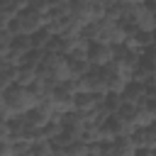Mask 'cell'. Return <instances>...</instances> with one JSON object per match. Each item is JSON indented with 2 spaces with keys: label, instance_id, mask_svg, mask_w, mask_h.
<instances>
[{
  "label": "cell",
  "instance_id": "cell-1",
  "mask_svg": "<svg viewBox=\"0 0 156 156\" xmlns=\"http://www.w3.org/2000/svg\"><path fill=\"white\" fill-rule=\"evenodd\" d=\"M39 107V95L27 85H12L0 95V117L2 122H12L17 115H29Z\"/></svg>",
  "mask_w": 156,
  "mask_h": 156
},
{
  "label": "cell",
  "instance_id": "cell-2",
  "mask_svg": "<svg viewBox=\"0 0 156 156\" xmlns=\"http://www.w3.org/2000/svg\"><path fill=\"white\" fill-rule=\"evenodd\" d=\"M46 20H49V15H41V12H37V10L27 7V10H22V12L12 20L10 27L15 29L17 37H34V34H39L41 29H46Z\"/></svg>",
  "mask_w": 156,
  "mask_h": 156
},
{
  "label": "cell",
  "instance_id": "cell-3",
  "mask_svg": "<svg viewBox=\"0 0 156 156\" xmlns=\"http://www.w3.org/2000/svg\"><path fill=\"white\" fill-rule=\"evenodd\" d=\"M117 58V46L115 44H93L90 46V61L95 68H107Z\"/></svg>",
  "mask_w": 156,
  "mask_h": 156
},
{
  "label": "cell",
  "instance_id": "cell-4",
  "mask_svg": "<svg viewBox=\"0 0 156 156\" xmlns=\"http://www.w3.org/2000/svg\"><path fill=\"white\" fill-rule=\"evenodd\" d=\"M76 27H80V24H78V20H76L73 15H49V20H46V29H49L54 37H61V34L76 29ZM80 29H83V27H80Z\"/></svg>",
  "mask_w": 156,
  "mask_h": 156
},
{
  "label": "cell",
  "instance_id": "cell-5",
  "mask_svg": "<svg viewBox=\"0 0 156 156\" xmlns=\"http://www.w3.org/2000/svg\"><path fill=\"white\" fill-rule=\"evenodd\" d=\"M149 85H144V83H129L127 85V90L122 93V98H124V105H132V107H144L146 102H149Z\"/></svg>",
  "mask_w": 156,
  "mask_h": 156
},
{
  "label": "cell",
  "instance_id": "cell-6",
  "mask_svg": "<svg viewBox=\"0 0 156 156\" xmlns=\"http://www.w3.org/2000/svg\"><path fill=\"white\" fill-rule=\"evenodd\" d=\"M110 129L115 132V136L119 139V136H132L139 127H136V122L132 119V117H127V115H122V112H115L112 117H110Z\"/></svg>",
  "mask_w": 156,
  "mask_h": 156
},
{
  "label": "cell",
  "instance_id": "cell-7",
  "mask_svg": "<svg viewBox=\"0 0 156 156\" xmlns=\"http://www.w3.org/2000/svg\"><path fill=\"white\" fill-rule=\"evenodd\" d=\"M139 32H156V5L149 0V2H144L141 5V12H139V17L132 22Z\"/></svg>",
  "mask_w": 156,
  "mask_h": 156
},
{
  "label": "cell",
  "instance_id": "cell-8",
  "mask_svg": "<svg viewBox=\"0 0 156 156\" xmlns=\"http://www.w3.org/2000/svg\"><path fill=\"white\" fill-rule=\"evenodd\" d=\"M105 102V95H95V93H78L76 95V112L88 115L93 110H98Z\"/></svg>",
  "mask_w": 156,
  "mask_h": 156
},
{
  "label": "cell",
  "instance_id": "cell-9",
  "mask_svg": "<svg viewBox=\"0 0 156 156\" xmlns=\"http://www.w3.org/2000/svg\"><path fill=\"white\" fill-rule=\"evenodd\" d=\"M132 139L136 149H156V127H139Z\"/></svg>",
  "mask_w": 156,
  "mask_h": 156
},
{
  "label": "cell",
  "instance_id": "cell-10",
  "mask_svg": "<svg viewBox=\"0 0 156 156\" xmlns=\"http://www.w3.org/2000/svg\"><path fill=\"white\" fill-rule=\"evenodd\" d=\"M105 71V80H107V90L110 93H124L127 90V85H129V80L127 78H122L117 71H112V68H102Z\"/></svg>",
  "mask_w": 156,
  "mask_h": 156
},
{
  "label": "cell",
  "instance_id": "cell-11",
  "mask_svg": "<svg viewBox=\"0 0 156 156\" xmlns=\"http://www.w3.org/2000/svg\"><path fill=\"white\" fill-rule=\"evenodd\" d=\"M85 117V124L88 127H105L107 122H110V117H112V112L105 107V102L98 107V110H93V112H88V115H83Z\"/></svg>",
  "mask_w": 156,
  "mask_h": 156
},
{
  "label": "cell",
  "instance_id": "cell-12",
  "mask_svg": "<svg viewBox=\"0 0 156 156\" xmlns=\"http://www.w3.org/2000/svg\"><path fill=\"white\" fill-rule=\"evenodd\" d=\"M136 146L132 136H119L112 141V156H136Z\"/></svg>",
  "mask_w": 156,
  "mask_h": 156
},
{
  "label": "cell",
  "instance_id": "cell-13",
  "mask_svg": "<svg viewBox=\"0 0 156 156\" xmlns=\"http://www.w3.org/2000/svg\"><path fill=\"white\" fill-rule=\"evenodd\" d=\"M37 78H39V71L24 63V66H17V83H15V85H27V88H32Z\"/></svg>",
  "mask_w": 156,
  "mask_h": 156
},
{
  "label": "cell",
  "instance_id": "cell-14",
  "mask_svg": "<svg viewBox=\"0 0 156 156\" xmlns=\"http://www.w3.org/2000/svg\"><path fill=\"white\" fill-rule=\"evenodd\" d=\"M134 122H136V127H154V124H156V112H154L149 105L136 107V112H134Z\"/></svg>",
  "mask_w": 156,
  "mask_h": 156
},
{
  "label": "cell",
  "instance_id": "cell-15",
  "mask_svg": "<svg viewBox=\"0 0 156 156\" xmlns=\"http://www.w3.org/2000/svg\"><path fill=\"white\" fill-rule=\"evenodd\" d=\"M17 83V66H0V90H7Z\"/></svg>",
  "mask_w": 156,
  "mask_h": 156
},
{
  "label": "cell",
  "instance_id": "cell-16",
  "mask_svg": "<svg viewBox=\"0 0 156 156\" xmlns=\"http://www.w3.org/2000/svg\"><path fill=\"white\" fill-rule=\"evenodd\" d=\"M93 68H95V66H93L90 58H83V61H73V58H71V78H83V76H88Z\"/></svg>",
  "mask_w": 156,
  "mask_h": 156
},
{
  "label": "cell",
  "instance_id": "cell-17",
  "mask_svg": "<svg viewBox=\"0 0 156 156\" xmlns=\"http://www.w3.org/2000/svg\"><path fill=\"white\" fill-rule=\"evenodd\" d=\"M151 78H154V68H151L146 61H141V66L134 71V80H132V83H144V85H149Z\"/></svg>",
  "mask_w": 156,
  "mask_h": 156
},
{
  "label": "cell",
  "instance_id": "cell-18",
  "mask_svg": "<svg viewBox=\"0 0 156 156\" xmlns=\"http://www.w3.org/2000/svg\"><path fill=\"white\" fill-rule=\"evenodd\" d=\"M105 107L115 115V112H119V110L124 107V98H122L119 93H107V95H105Z\"/></svg>",
  "mask_w": 156,
  "mask_h": 156
},
{
  "label": "cell",
  "instance_id": "cell-19",
  "mask_svg": "<svg viewBox=\"0 0 156 156\" xmlns=\"http://www.w3.org/2000/svg\"><path fill=\"white\" fill-rule=\"evenodd\" d=\"M51 39H54V34L49 29H41L39 34H34V49L37 51H46L49 44H51Z\"/></svg>",
  "mask_w": 156,
  "mask_h": 156
},
{
  "label": "cell",
  "instance_id": "cell-20",
  "mask_svg": "<svg viewBox=\"0 0 156 156\" xmlns=\"http://www.w3.org/2000/svg\"><path fill=\"white\" fill-rule=\"evenodd\" d=\"M29 7L41 15H51V0H29Z\"/></svg>",
  "mask_w": 156,
  "mask_h": 156
},
{
  "label": "cell",
  "instance_id": "cell-21",
  "mask_svg": "<svg viewBox=\"0 0 156 156\" xmlns=\"http://www.w3.org/2000/svg\"><path fill=\"white\" fill-rule=\"evenodd\" d=\"M144 61H146V63H149V66L156 71V44H154L151 49H146V56H144Z\"/></svg>",
  "mask_w": 156,
  "mask_h": 156
},
{
  "label": "cell",
  "instance_id": "cell-22",
  "mask_svg": "<svg viewBox=\"0 0 156 156\" xmlns=\"http://www.w3.org/2000/svg\"><path fill=\"white\" fill-rule=\"evenodd\" d=\"M136 156H156V149H139Z\"/></svg>",
  "mask_w": 156,
  "mask_h": 156
},
{
  "label": "cell",
  "instance_id": "cell-23",
  "mask_svg": "<svg viewBox=\"0 0 156 156\" xmlns=\"http://www.w3.org/2000/svg\"><path fill=\"white\" fill-rule=\"evenodd\" d=\"M146 105H149V107L156 112V93H151V95H149V102H146Z\"/></svg>",
  "mask_w": 156,
  "mask_h": 156
},
{
  "label": "cell",
  "instance_id": "cell-24",
  "mask_svg": "<svg viewBox=\"0 0 156 156\" xmlns=\"http://www.w3.org/2000/svg\"><path fill=\"white\" fill-rule=\"evenodd\" d=\"M117 2H134V5H144V2H149V0H117Z\"/></svg>",
  "mask_w": 156,
  "mask_h": 156
},
{
  "label": "cell",
  "instance_id": "cell-25",
  "mask_svg": "<svg viewBox=\"0 0 156 156\" xmlns=\"http://www.w3.org/2000/svg\"><path fill=\"white\" fill-rule=\"evenodd\" d=\"M20 156H34V151L29 149V151H24V154H20Z\"/></svg>",
  "mask_w": 156,
  "mask_h": 156
}]
</instances>
